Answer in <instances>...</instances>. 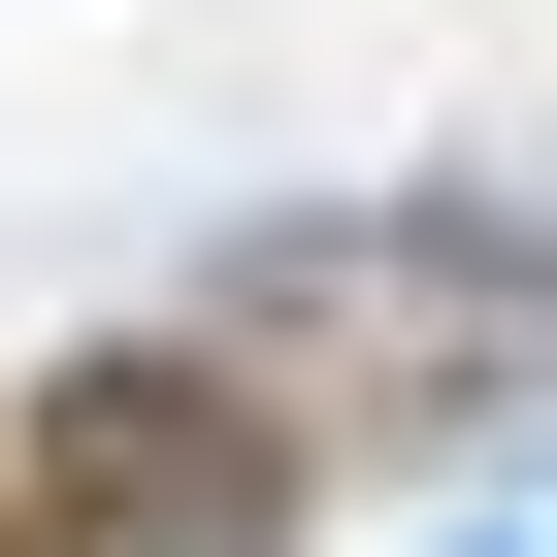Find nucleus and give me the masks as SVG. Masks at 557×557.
Wrapping results in <instances>:
<instances>
[{
  "mask_svg": "<svg viewBox=\"0 0 557 557\" xmlns=\"http://www.w3.org/2000/svg\"><path fill=\"white\" fill-rule=\"evenodd\" d=\"M66 492H99L132 557H230V524H262V426H230V394H66V426H34V524H66Z\"/></svg>",
  "mask_w": 557,
  "mask_h": 557,
  "instance_id": "f257e3e1",
  "label": "nucleus"
},
{
  "mask_svg": "<svg viewBox=\"0 0 557 557\" xmlns=\"http://www.w3.org/2000/svg\"><path fill=\"white\" fill-rule=\"evenodd\" d=\"M0 557H34V492H0Z\"/></svg>",
  "mask_w": 557,
  "mask_h": 557,
  "instance_id": "f03ea898",
  "label": "nucleus"
}]
</instances>
